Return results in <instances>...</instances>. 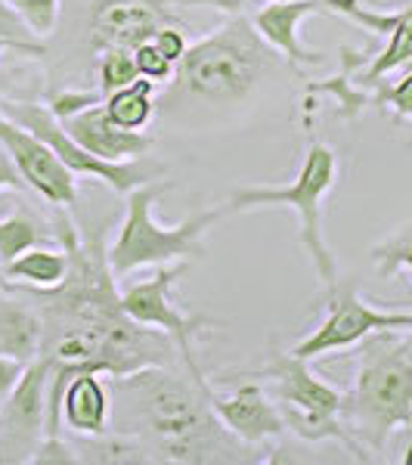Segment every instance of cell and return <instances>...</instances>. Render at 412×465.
<instances>
[{"mask_svg": "<svg viewBox=\"0 0 412 465\" xmlns=\"http://www.w3.org/2000/svg\"><path fill=\"white\" fill-rule=\"evenodd\" d=\"M254 376L270 381L273 401L280 403L282 419H286L289 431L295 438L310 440V444H317V440H338L341 447H348L354 453V460L369 462L366 447L344 425V394L319 379L304 357L273 348L264 370L254 372Z\"/></svg>", "mask_w": 412, "mask_h": 465, "instance_id": "6", "label": "cell"}, {"mask_svg": "<svg viewBox=\"0 0 412 465\" xmlns=\"http://www.w3.org/2000/svg\"><path fill=\"white\" fill-rule=\"evenodd\" d=\"M0 289H4V292H16L19 289V286H13V282H10V276L4 273V267H0Z\"/></svg>", "mask_w": 412, "mask_h": 465, "instance_id": "34", "label": "cell"}, {"mask_svg": "<svg viewBox=\"0 0 412 465\" xmlns=\"http://www.w3.org/2000/svg\"><path fill=\"white\" fill-rule=\"evenodd\" d=\"M96 103H103L100 90H59V94L50 96L47 109L54 112L59 122H69V118L78 115L81 109L96 106Z\"/></svg>", "mask_w": 412, "mask_h": 465, "instance_id": "28", "label": "cell"}, {"mask_svg": "<svg viewBox=\"0 0 412 465\" xmlns=\"http://www.w3.org/2000/svg\"><path fill=\"white\" fill-rule=\"evenodd\" d=\"M44 242H47V230L28 208H16L13 214L0 217V267H6L22 252Z\"/></svg>", "mask_w": 412, "mask_h": 465, "instance_id": "22", "label": "cell"}, {"mask_svg": "<svg viewBox=\"0 0 412 465\" xmlns=\"http://www.w3.org/2000/svg\"><path fill=\"white\" fill-rule=\"evenodd\" d=\"M6 50H10V47H6V44L0 41V54H6ZM4 96H6V94H4V78H0V100H4Z\"/></svg>", "mask_w": 412, "mask_h": 465, "instance_id": "35", "label": "cell"}, {"mask_svg": "<svg viewBox=\"0 0 412 465\" xmlns=\"http://www.w3.org/2000/svg\"><path fill=\"white\" fill-rule=\"evenodd\" d=\"M357 379L344 394V425L366 450H385L412 425V329H381L359 341Z\"/></svg>", "mask_w": 412, "mask_h": 465, "instance_id": "3", "label": "cell"}, {"mask_svg": "<svg viewBox=\"0 0 412 465\" xmlns=\"http://www.w3.org/2000/svg\"><path fill=\"white\" fill-rule=\"evenodd\" d=\"M273 72V50L249 16H233L208 37L190 44L171 78L168 103L186 106H236L249 100Z\"/></svg>", "mask_w": 412, "mask_h": 465, "instance_id": "2", "label": "cell"}, {"mask_svg": "<svg viewBox=\"0 0 412 465\" xmlns=\"http://www.w3.org/2000/svg\"><path fill=\"white\" fill-rule=\"evenodd\" d=\"M171 10H192V6H201V10H214L223 13V16H239L245 10V0H164Z\"/></svg>", "mask_w": 412, "mask_h": 465, "instance_id": "31", "label": "cell"}, {"mask_svg": "<svg viewBox=\"0 0 412 465\" xmlns=\"http://www.w3.org/2000/svg\"><path fill=\"white\" fill-rule=\"evenodd\" d=\"M0 112H4L6 118H13L16 124L28 127L32 134H37V137L65 162V168H69L74 177H96L100 183H106L109 190L124 193V196L131 190H137V186L149 183V180H159L164 174L162 164L149 162L146 155L143 159H131V162H106V159H100V155L87 153L81 143H74L69 137V131L63 127V122H59L47 106L19 103V100L4 96V100H0Z\"/></svg>", "mask_w": 412, "mask_h": 465, "instance_id": "8", "label": "cell"}, {"mask_svg": "<svg viewBox=\"0 0 412 465\" xmlns=\"http://www.w3.org/2000/svg\"><path fill=\"white\" fill-rule=\"evenodd\" d=\"M338 180V153L326 143H310L301 159V168L286 186H239L227 202V212H254V208H291L298 214V239L310 254L313 270L326 292L338 286V261L326 245L323 232V202Z\"/></svg>", "mask_w": 412, "mask_h": 465, "instance_id": "5", "label": "cell"}, {"mask_svg": "<svg viewBox=\"0 0 412 465\" xmlns=\"http://www.w3.org/2000/svg\"><path fill=\"white\" fill-rule=\"evenodd\" d=\"M140 78L137 59L131 47H106L96 54V81H100V94L106 96L112 90H122Z\"/></svg>", "mask_w": 412, "mask_h": 465, "instance_id": "24", "label": "cell"}, {"mask_svg": "<svg viewBox=\"0 0 412 465\" xmlns=\"http://www.w3.org/2000/svg\"><path fill=\"white\" fill-rule=\"evenodd\" d=\"M133 59H137L140 78H149V81H155V84H162V81H171V78H174V69H177V65L171 63V59L164 56L152 41L137 44V47H133Z\"/></svg>", "mask_w": 412, "mask_h": 465, "instance_id": "27", "label": "cell"}, {"mask_svg": "<svg viewBox=\"0 0 412 465\" xmlns=\"http://www.w3.org/2000/svg\"><path fill=\"white\" fill-rule=\"evenodd\" d=\"M171 190H174V183L159 177L127 193L124 221L118 223L115 239L106 245L109 267L115 276H127L143 267L205 258V232L227 214V208H208V212L186 214L183 221L164 227V223L155 221V202Z\"/></svg>", "mask_w": 412, "mask_h": 465, "instance_id": "4", "label": "cell"}, {"mask_svg": "<svg viewBox=\"0 0 412 465\" xmlns=\"http://www.w3.org/2000/svg\"><path fill=\"white\" fill-rule=\"evenodd\" d=\"M0 41H4L6 47L19 56H34V59L47 56V44H44V37L28 25L25 16H22L10 0H0Z\"/></svg>", "mask_w": 412, "mask_h": 465, "instance_id": "23", "label": "cell"}, {"mask_svg": "<svg viewBox=\"0 0 412 465\" xmlns=\"http://www.w3.org/2000/svg\"><path fill=\"white\" fill-rule=\"evenodd\" d=\"M369 100L372 106L391 112L400 122H412V69H403L400 78L391 81V84L378 81L376 87H369Z\"/></svg>", "mask_w": 412, "mask_h": 465, "instance_id": "26", "label": "cell"}, {"mask_svg": "<svg viewBox=\"0 0 412 465\" xmlns=\"http://www.w3.org/2000/svg\"><path fill=\"white\" fill-rule=\"evenodd\" d=\"M407 69H412V63H409V65H407Z\"/></svg>", "mask_w": 412, "mask_h": 465, "instance_id": "36", "label": "cell"}, {"mask_svg": "<svg viewBox=\"0 0 412 465\" xmlns=\"http://www.w3.org/2000/svg\"><path fill=\"white\" fill-rule=\"evenodd\" d=\"M211 407L230 434H236L242 444L260 447L267 440H276L282 431H289L282 410L260 381H242L230 394H217L211 388Z\"/></svg>", "mask_w": 412, "mask_h": 465, "instance_id": "13", "label": "cell"}, {"mask_svg": "<svg viewBox=\"0 0 412 465\" xmlns=\"http://www.w3.org/2000/svg\"><path fill=\"white\" fill-rule=\"evenodd\" d=\"M326 302H329V317L304 341H298L291 348V354L313 360V357L335 354V351L354 348V344L369 339L372 332H381V329H412V311L372 307L350 282H344V286L338 282L332 292H326Z\"/></svg>", "mask_w": 412, "mask_h": 465, "instance_id": "9", "label": "cell"}, {"mask_svg": "<svg viewBox=\"0 0 412 465\" xmlns=\"http://www.w3.org/2000/svg\"><path fill=\"white\" fill-rule=\"evenodd\" d=\"M74 143H81L87 153L100 155L106 162H131L143 159L152 149V137L143 131H124L106 115V106L96 103V106L81 109L78 115H72L69 122H63Z\"/></svg>", "mask_w": 412, "mask_h": 465, "instance_id": "15", "label": "cell"}, {"mask_svg": "<svg viewBox=\"0 0 412 465\" xmlns=\"http://www.w3.org/2000/svg\"><path fill=\"white\" fill-rule=\"evenodd\" d=\"M22 186H25V180L19 177V171H16V164H13L10 153L0 146V193H4V190H22Z\"/></svg>", "mask_w": 412, "mask_h": 465, "instance_id": "33", "label": "cell"}, {"mask_svg": "<svg viewBox=\"0 0 412 465\" xmlns=\"http://www.w3.org/2000/svg\"><path fill=\"white\" fill-rule=\"evenodd\" d=\"M59 422L78 438H103L112 431V391L103 381V372L84 370L63 391Z\"/></svg>", "mask_w": 412, "mask_h": 465, "instance_id": "16", "label": "cell"}, {"mask_svg": "<svg viewBox=\"0 0 412 465\" xmlns=\"http://www.w3.org/2000/svg\"><path fill=\"white\" fill-rule=\"evenodd\" d=\"M317 13H329L323 0H267L251 16L258 35L273 54H280L289 65L301 69V65H323V50H310L301 44V22Z\"/></svg>", "mask_w": 412, "mask_h": 465, "instance_id": "14", "label": "cell"}, {"mask_svg": "<svg viewBox=\"0 0 412 465\" xmlns=\"http://www.w3.org/2000/svg\"><path fill=\"white\" fill-rule=\"evenodd\" d=\"M152 44L162 50L164 56L171 59V63H180L183 59V54L190 50V41H186V32H183V25L180 22H171V25H164L159 28V32L152 35Z\"/></svg>", "mask_w": 412, "mask_h": 465, "instance_id": "30", "label": "cell"}, {"mask_svg": "<svg viewBox=\"0 0 412 465\" xmlns=\"http://www.w3.org/2000/svg\"><path fill=\"white\" fill-rule=\"evenodd\" d=\"M0 146L10 153L19 177L25 186H32L41 199H47L54 208H74L78 202V180L65 162L44 143L28 127L16 124L0 112Z\"/></svg>", "mask_w": 412, "mask_h": 465, "instance_id": "11", "label": "cell"}, {"mask_svg": "<svg viewBox=\"0 0 412 465\" xmlns=\"http://www.w3.org/2000/svg\"><path fill=\"white\" fill-rule=\"evenodd\" d=\"M4 273L10 276L13 286L25 292H47L65 282L69 276V254L59 245H34V249L22 252L16 261L4 267Z\"/></svg>", "mask_w": 412, "mask_h": 465, "instance_id": "19", "label": "cell"}, {"mask_svg": "<svg viewBox=\"0 0 412 465\" xmlns=\"http://www.w3.org/2000/svg\"><path fill=\"white\" fill-rule=\"evenodd\" d=\"M155 90H159V84L149 78H137L133 84H127L122 90H112V94L103 96L106 115L118 127H124V131H143V127L152 124L155 112H159Z\"/></svg>", "mask_w": 412, "mask_h": 465, "instance_id": "21", "label": "cell"}, {"mask_svg": "<svg viewBox=\"0 0 412 465\" xmlns=\"http://www.w3.org/2000/svg\"><path fill=\"white\" fill-rule=\"evenodd\" d=\"M409 63H412V0L397 10V22H394L391 35H387L385 47L376 50L372 63L357 74V84L369 90V87H376L378 81H385L387 74L407 69Z\"/></svg>", "mask_w": 412, "mask_h": 465, "instance_id": "20", "label": "cell"}, {"mask_svg": "<svg viewBox=\"0 0 412 465\" xmlns=\"http://www.w3.org/2000/svg\"><path fill=\"white\" fill-rule=\"evenodd\" d=\"M186 270H190V261H177V264L155 267V273L149 276V280L131 282V286L122 292V304L137 322L171 335L177 344V354L186 366V372H190L201 388H211V381L205 379V372H201V366H199L196 341H199L201 332L221 329V322L205 320V317H192V313H183L177 307L174 289H177L180 276H183Z\"/></svg>", "mask_w": 412, "mask_h": 465, "instance_id": "7", "label": "cell"}, {"mask_svg": "<svg viewBox=\"0 0 412 465\" xmlns=\"http://www.w3.org/2000/svg\"><path fill=\"white\" fill-rule=\"evenodd\" d=\"M47 360L28 363L25 376L13 394L0 403V462H32L41 440L47 438Z\"/></svg>", "mask_w": 412, "mask_h": 465, "instance_id": "10", "label": "cell"}, {"mask_svg": "<svg viewBox=\"0 0 412 465\" xmlns=\"http://www.w3.org/2000/svg\"><path fill=\"white\" fill-rule=\"evenodd\" d=\"M112 434L131 438L149 462H242L249 444L227 431L201 388L174 366L112 376Z\"/></svg>", "mask_w": 412, "mask_h": 465, "instance_id": "1", "label": "cell"}, {"mask_svg": "<svg viewBox=\"0 0 412 465\" xmlns=\"http://www.w3.org/2000/svg\"><path fill=\"white\" fill-rule=\"evenodd\" d=\"M25 370H28V363H22L16 357L0 354V403L13 394V388L19 385V379L25 376Z\"/></svg>", "mask_w": 412, "mask_h": 465, "instance_id": "32", "label": "cell"}, {"mask_svg": "<svg viewBox=\"0 0 412 465\" xmlns=\"http://www.w3.org/2000/svg\"><path fill=\"white\" fill-rule=\"evenodd\" d=\"M372 264L385 280H391L397 270H409L412 273V223L400 227L394 236H387L385 242H378L372 249Z\"/></svg>", "mask_w": 412, "mask_h": 465, "instance_id": "25", "label": "cell"}, {"mask_svg": "<svg viewBox=\"0 0 412 465\" xmlns=\"http://www.w3.org/2000/svg\"><path fill=\"white\" fill-rule=\"evenodd\" d=\"M174 10L164 0H93L87 19L90 47L100 54L106 47H137L152 41L159 28L171 25Z\"/></svg>", "mask_w": 412, "mask_h": 465, "instance_id": "12", "label": "cell"}, {"mask_svg": "<svg viewBox=\"0 0 412 465\" xmlns=\"http://www.w3.org/2000/svg\"><path fill=\"white\" fill-rule=\"evenodd\" d=\"M81 462L78 450H74L69 440L63 438V434H56V438H44L41 447H37L32 465H74Z\"/></svg>", "mask_w": 412, "mask_h": 465, "instance_id": "29", "label": "cell"}, {"mask_svg": "<svg viewBox=\"0 0 412 465\" xmlns=\"http://www.w3.org/2000/svg\"><path fill=\"white\" fill-rule=\"evenodd\" d=\"M372 50H354V47H341V69L338 74L326 81H310L304 84V94L307 96H332L335 106H338V118L344 122H354L363 109L372 106L369 100V90L357 84V74L363 65L372 63Z\"/></svg>", "mask_w": 412, "mask_h": 465, "instance_id": "18", "label": "cell"}, {"mask_svg": "<svg viewBox=\"0 0 412 465\" xmlns=\"http://www.w3.org/2000/svg\"><path fill=\"white\" fill-rule=\"evenodd\" d=\"M19 292V289H16ZM44 344L41 307L25 298H13V292L0 289V354L16 357L22 363H34Z\"/></svg>", "mask_w": 412, "mask_h": 465, "instance_id": "17", "label": "cell"}]
</instances>
